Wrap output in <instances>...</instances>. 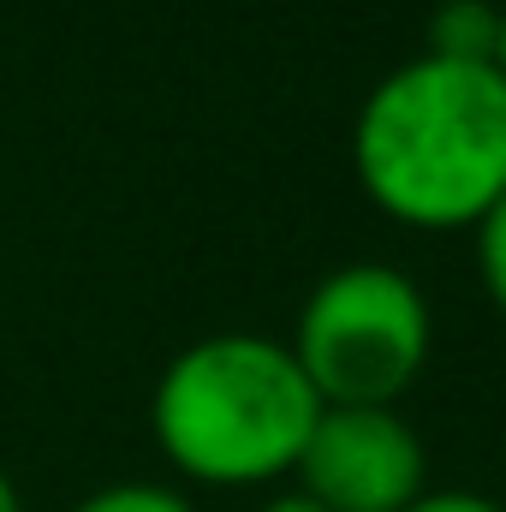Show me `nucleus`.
Wrapping results in <instances>:
<instances>
[{"mask_svg": "<svg viewBox=\"0 0 506 512\" xmlns=\"http://www.w3.org/2000/svg\"><path fill=\"white\" fill-rule=\"evenodd\" d=\"M352 167L387 221L477 227L506 197V72L441 54L393 66L352 120Z\"/></svg>", "mask_w": 506, "mask_h": 512, "instance_id": "f257e3e1", "label": "nucleus"}, {"mask_svg": "<svg viewBox=\"0 0 506 512\" xmlns=\"http://www.w3.org/2000/svg\"><path fill=\"white\" fill-rule=\"evenodd\" d=\"M322 417V399L286 340L209 334L167 358L149 393V429L161 453L215 489L274 483L298 471V453Z\"/></svg>", "mask_w": 506, "mask_h": 512, "instance_id": "f03ea898", "label": "nucleus"}, {"mask_svg": "<svg viewBox=\"0 0 506 512\" xmlns=\"http://www.w3.org/2000/svg\"><path fill=\"white\" fill-rule=\"evenodd\" d=\"M435 340L429 298L387 262H346L298 310L292 358L322 405H393L423 376Z\"/></svg>", "mask_w": 506, "mask_h": 512, "instance_id": "7ed1b4c3", "label": "nucleus"}, {"mask_svg": "<svg viewBox=\"0 0 506 512\" xmlns=\"http://www.w3.org/2000/svg\"><path fill=\"white\" fill-rule=\"evenodd\" d=\"M298 483L328 512H405L429 489V459L393 405H322Z\"/></svg>", "mask_w": 506, "mask_h": 512, "instance_id": "20e7f679", "label": "nucleus"}, {"mask_svg": "<svg viewBox=\"0 0 506 512\" xmlns=\"http://www.w3.org/2000/svg\"><path fill=\"white\" fill-rule=\"evenodd\" d=\"M501 36V6L495 0H441L429 12V48L441 60H495Z\"/></svg>", "mask_w": 506, "mask_h": 512, "instance_id": "39448f33", "label": "nucleus"}, {"mask_svg": "<svg viewBox=\"0 0 506 512\" xmlns=\"http://www.w3.org/2000/svg\"><path fill=\"white\" fill-rule=\"evenodd\" d=\"M72 512H197L185 495L161 489V483H108L96 495H84Z\"/></svg>", "mask_w": 506, "mask_h": 512, "instance_id": "423d86ee", "label": "nucleus"}, {"mask_svg": "<svg viewBox=\"0 0 506 512\" xmlns=\"http://www.w3.org/2000/svg\"><path fill=\"white\" fill-rule=\"evenodd\" d=\"M477 274H483L495 310L506 316V197L477 221Z\"/></svg>", "mask_w": 506, "mask_h": 512, "instance_id": "0eeeda50", "label": "nucleus"}, {"mask_svg": "<svg viewBox=\"0 0 506 512\" xmlns=\"http://www.w3.org/2000/svg\"><path fill=\"white\" fill-rule=\"evenodd\" d=\"M405 512H506L501 501H483L477 489H423Z\"/></svg>", "mask_w": 506, "mask_h": 512, "instance_id": "6e6552de", "label": "nucleus"}, {"mask_svg": "<svg viewBox=\"0 0 506 512\" xmlns=\"http://www.w3.org/2000/svg\"><path fill=\"white\" fill-rule=\"evenodd\" d=\"M262 512H328L322 501H310L304 489H292V495H274V501H262Z\"/></svg>", "mask_w": 506, "mask_h": 512, "instance_id": "1a4fd4ad", "label": "nucleus"}, {"mask_svg": "<svg viewBox=\"0 0 506 512\" xmlns=\"http://www.w3.org/2000/svg\"><path fill=\"white\" fill-rule=\"evenodd\" d=\"M0 512H24V501H18V483L0 471Z\"/></svg>", "mask_w": 506, "mask_h": 512, "instance_id": "9d476101", "label": "nucleus"}, {"mask_svg": "<svg viewBox=\"0 0 506 512\" xmlns=\"http://www.w3.org/2000/svg\"><path fill=\"white\" fill-rule=\"evenodd\" d=\"M495 66L506 72V6H501V36H495Z\"/></svg>", "mask_w": 506, "mask_h": 512, "instance_id": "9b49d317", "label": "nucleus"}]
</instances>
